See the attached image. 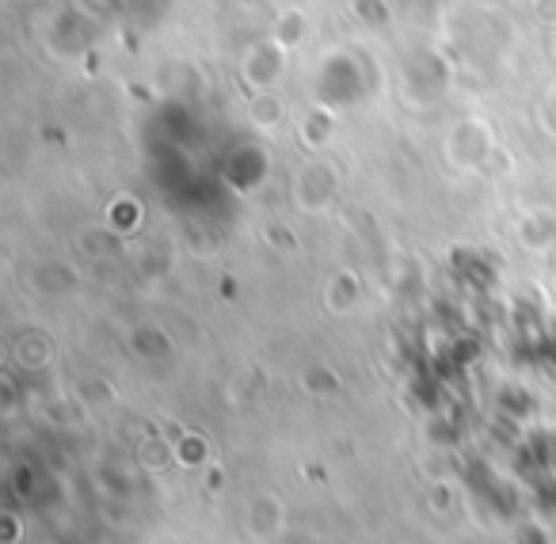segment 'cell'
I'll use <instances>...</instances> for the list:
<instances>
[{
    "mask_svg": "<svg viewBox=\"0 0 556 544\" xmlns=\"http://www.w3.org/2000/svg\"><path fill=\"white\" fill-rule=\"evenodd\" d=\"M138 453H141V465L153 468V472H164L168 465H176V445L164 442V438H146Z\"/></svg>",
    "mask_w": 556,
    "mask_h": 544,
    "instance_id": "e0dca14e",
    "label": "cell"
},
{
    "mask_svg": "<svg viewBox=\"0 0 556 544\" xmlns=\"http://www.w3.org/2000/svg\"><path fill=\"white\" fill-rule=\"evenodd\" d=\"M340 199V168L325 156H309L290 179V202L298 214H328Z\"/></svg>",
    "mask_w": 556,
    "mask_h": 544,
    "instance_id": "7a4b0ae2",
    "label": "cell"
},
{
    "mask_svg": "<svg viewBox=\"0 0 556 544\" xmlns=\"http://www.w3.org/2000/svg\"><path fill=\"white\" fill-rule=\"evenodd\" d=\"M270 39L287 50V54L302 47V42L309 39V20H305V12L302 9H287V12H282V16L275 20V31H270Z\"/></svg>",
    "mask_w": 556,
    "mask_h": 544,
    "instance_id": "4fadbf2b",
    "label": "cell"
},
{
    "mask_svg": "<svg viewBox=\"0 0 556 544\" xmlns=\"http://www.w3.org/2000/svg\"><path fill=\"white\" fill-rule=\"evenodd\" d=\"M282 73H287V50L278 47L275 39L255 42V47H248L244 58H240V80H244L252 92H275Z\"/></svg>",
    "mask_w": 556,
    "mask_h": 544,
    "instance_id": "277c9868",
    "label": "cell"
},
{
    "mask_svg": "<svg viewBox=\"0 0 556 544\" xmlns=\"http://www.w3.org/2000/svg\"><path fill=\"white\" fill-rule=\"evenodd\" d=\"M325 305H328V313H336V316H351L363 305V282H358L355 270H336V275L328 278Z\"/></svg>",
    "mask_w": 556,
    "mask_h": 544,
    "instance_id": "30bf717a",
    "label": "cell"
},
{
    "mask_svg": "<svg viewBox=\"0 0 556 544\" xmlns=\"http://www.w3.org/2000/svg\"><path fill=\"white\" fill-rule=\"evenodd\" d=\"M0 526H4V536H0V544H20V536H24V521H20L16 510L0 514Z\"/></svg>",
    "mask_w": 556,
    "mask_h": 544,
    "instance_id": "ffe728a7",
    "label": "cell"
},
{
    "mask_svg": "<svg viewBox=\"0 0 556 544\" xmlns=\"http://www.w3.org/2000/svg\"><path fill=\"white\" fill-rule=\"evenodd\" d=\"M73 400H77L80 407H88V412H111V407H118L123 396H118V384L111 381V377L88 374L73 384Z\"/></svg>",
    "mask_w": 556,
    "mask_h": 544,
    "instance_id": "ba28073f",
    "label": "cell"
},
{
    "mask_svg": "<svg viewBox=\"0 0 556 544\" xmlns=\"http://www.w3.org/2000/svg\"><path fill=\"white\" fill-rule=\"evenodd\" d=\"M553 50H556V31H553Z\"/></svg>",
    "mask_w": 556,
    "mask_h": 544,
    "instance_id": "cb8c5ba5",
    "label": "cell"
},
{
    "mask_svg": "<svg viewBox=\"0 0 556 544\" xmlns=\"http://www.w3.org/2000/svg\"><path fill=\"white\" fill-rule=\"evenodd\" d=\"M287 526H290V506L287 498L278 495L270 488H260L244 498L240 506V529L252 544H275L287 536Z\"/></svg>",
    "mask_w": 556,
    "mask_h": 544,
    "instance_id": "3957f363",
    "label": "cell"
},
{
    "mask_svg": "<svg viewBox=\"0 0 556 544\" xmlns=\"http://www.w3.org/2000/svg\"><path fill=\"white\" fill-rule=\"evenodd\" d=\"M495 153V126L480 115L457 118L442 141V156L454 172H480Z\"/></svg>",
    "mask_w": 556,
    "mask_h": 544,
    "instance_id": "6da1fadb",
    "label": "cell"
},
{
    "mask_svg": "<svg viewBox=\"0 0 556 544\" xmlns=\"http://www.w3.org/2000/svg\"><path fill=\"white\" fill-rule=\"evenodd\" d=\"M332 134H336V111L328 107V103H317V107H309L302 115L298 138H302V146L309 149V153H320V149L332 141Z\"/></svg>",
    "mask_w": 556,
    "mask_h": 544,
    "instance_id": "8fae6325",
    "label": "cell"
},
{
    "mask_svg": "<svg viewBox=\"0 0 556 544\" xmlns=\"http://www.w3.org/2000/svg\"><path fill=\"white\" fill-rule=\"evenodd\" d=\"M541 130L548 134V138L556 141V85L545 92V100H541Z\"/></svg>",
    "mask_w": 556,
    "mask_h": 544,
    "instance_id": "d6986e66",
    "label": "cell"
},
{
    "mask_svg": "<svg viewBox=\"0 0 556 544\" xmlns=\"http://www.w3.org/2000/svg\"><path fill=\"white\" fill-rule=\"evenodd\" d=\"M12 366L24 369V374H42V369L54 366V339L47 331H24V336L12 343Z\"/></svg>",
    "mask_w": 556,
    "mask_h": 544,
    "instance_id": "52a82bcc",
    "label": "cell"
},
{
    "mask_svg": "<svg viewBox=\"0 0 556 544\" xmlns=\"http://www.w3.org/2000/svg\"><path fill=\"white\" fill-rule=\"evenodd\" d=\"M176 465L184 468H199V465H210V442L199 434V430H187L184 438H176Z\"/></svg>",
    "mask_w": 556,
    "mask_h": 544,
    "instance_id": "9a60e30c",
    "label": "cell"
},
{
    "mask_svg": "<svg viewBox=\"0 0 556 544\" xmlns=\"http://www.w3.org/2000/svg\"><path fill=\"white\" fill-rule=\"evenodd\" d=\"M244 115H248V123H252V130L275 134L278 126L287 123V100L278 92H252L248 96Z\"/></svg>",
    "mask_w": 556,
    "mask_h": 544,
    "instance_id": "9c48e42d",
    "label": "cell"
},
{
    "mask_svg": "<svg viewBox=\"0 0 556 544\" xmlns=\"http://www.w3.org/2000/svg\"><path fill=\"white\" fill-rule=\"evenodd\" d=\"M355 9H358V16H366V12H370V16H374V27H386L389 12H386V4H381V0H358Z\"/></svg>",
    "mask_w": 556,
    "mask_h": 544,
    "instance_id": "44dd1931",
    "label": "cell"
},
{
    "mask_svg": "<svg viewBox=\"0 0 556 544\" xmlns=\"http://www.w3.org/2000/svg\"><path fill=\"white\" fill-rule=\"evenodd\" d=\"M80 248H85V255H96V260H103V255H115L118 248H123V237H118L111 225H103V229H92L80 237Z\"/></svg>",
    "mask_w": 556,
    "mask_h": 544,
    "instance_id": "2e32d148",
    "label": "cell"
},
{
    "mask_svg": "<svg viewBox=\"0 0 556 544\" xmlns=\"http://www.w3.org/2000/svg\"><path fill=\"white\" fill-rule=\"evenodd\" d=\"M16 412V384H12V377H4V415Z\"/></svg>",
    "mask_w": 556,
    "mask_h": 544,
    "instance_id": "603a6c76",
    "label": "cell"
},
{
    "mask_svg": "<svg viewBox=\"0 0 556 544\" xmlns=\"http://www.w3.org/2000/svg\"><path fill=\"white\" fill-rule=\"evenodd\" d=\"M515 240L522 252L545 255L556 248V210L553 206H530L518 214L515 222Z\"/></svg>",
    "mask_w": 556,
    "mask_h": 544,
    "instance_id": "8992f818",
    "label": "cell"
},
{
    "mask_svg": "<svg viewBox=\"0 0 556 544\" xmlns=\"http://www.w3.org/2000/svg\"><path fill=\"white\" fill-rule=\"evenodd\" d=\"M80 270L73 267L70 260H35L27 267V290H35L39 298L47 301H62V298H73L80 290Z\"/></svg>",
    "mask_w": 556,
    "mask_h": 544,
    "instance_id": "5b68a950",
    "label": "cell"
},
{
    "mask_svg": "<svg viewBox=\"0 0 556 544\" xmlns=\"http://www.w3.org/2000/svg\"><path fill=\"white\" fill-rule=\"evenodd\" d=\"M298 389H302L309 400H317V404H325V400H332V396H340V392H343V377L336 374L332 366L317 362V366L302 369V377H298Z\"/></svg>",
    "mask_w": 556,
    "mask_h": 544,
    "instance_id": "7c38bea8",
    "label": "cell"
},
{
    "mask_svg": "<svg viewBox=\"0 0 556 544\" xmlns=\"http://www.w3.org/2000/svg\"><path fill=\"white\" fill-rule=\"evenodd\" d=\"M130 351L138 358H164L172 351V339L161 328H153V324H141V328L130 331Z\"/></svg>",
    "mask_w": 556,
    "mask_h": 544,
    "instance_id": "5bb4252c",
    "label": "cell"
},
{
    "mask_svg": "<svg viewBox=\"0 0 556 544\" xmlns=\"http://www.w3.org/2000/svg\"><path fill=\"white\" fill-rule=\"evenodd\" d=\"M533 12H538L541 24L556 31V0H533Z\"/></svg>",
    "mask_w": 556,
    "mask_h": 544,
    "instance_id": "7402d4cb",
    "label": "cell"
},
{
    "mask_svg": "<svg viewBox=\"0 0 556 544\" xmlns=\"http://www.w3.org/2000/svg\"><path fill=\"white\" fill-rule=\"evenodd\" d=\"M138 222H141L138 199H115V206H111V214H108V225H111V229H115L118 237H126V232L138 229Z\"/></svg>",
    "mask_w": 556,
    "mask_h": 544,
    "instance_id": "ac0fdd59",
    "label": "cell"
}]
</instances>
